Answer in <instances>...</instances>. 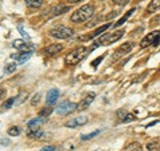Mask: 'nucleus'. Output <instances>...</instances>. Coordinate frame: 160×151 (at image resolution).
I'll return each mask as SVG.
<instances>
[{
	"label": "nucleus",
	"instance_id": "nucleus-21",
	"mask_svg": "<svg viewBox=\"0 0 160 151\" xmlns=\"http://www.w3.org/2000/svg\"><path fill=\"white\" fill-rule=\"evenodd\" d=\"M53 111V108L52 107H46V108H43L42 111H40V117H44V118H48L49 115H51V112Z\"/></svg>",
	"mask_w": 160,
	"mask_h": 151
},
{
	"label": "nucleus",
	"instance_id": "nucleus-30",
	"mask_svg": "<svg viewBox=\"0 0 160 151\" xmlns=\"http://www.w3.org/2000/svg\"><path fill=\"white\" fill-rule=\"evenodd\" d=\"M19 31L22 32V35H23L24 38H26V39H28V34H27V32H24V29H23V26H19Z\"/></svg>",
	"mask_w": 160,
	"mask_h": 151
},
{
	"label": "nucleus",
	"instance_id": "nucleus-32",
	"mask_svg": "<svg viewBox=\"0 0 160 151\" xmlns=\"http://www.w3.org/2000/svg\"><path fill=\"white\" fill-rule=\"evenodd\" d=\"M112 2H113L115 4H126L128 0H112Z\"/></svg>",
	"mask_w": 160,
	"mask_h": 151
},
{
	"label": "nucleus",
	"instance_id": "nucleus-5",
	"mask_svg": "<svg viewBox=\"0 0 160 151\" xmlns=\"http://www.w3.org/2000/svg\"><path fill=\"white\" fill-rule=\"evenodd\" d=\"M160 40V31H152L147 34L146 36L142 39V42H140V47L142 48H147L149 46H156Z\"/></svg>",
	"mask_w": 160,
	"mask_h": 151
},
{
	"label": "nucleus",
	"instance_id": "nucleus-9",
	"mask_svg": "<svg viewBox=\"0 0 160 151\" xmlns=\"http://www.w3.org/2000/svg\"><path fill=\"white\" fill-rule=\"evenodd\" d=\"M12 46H13V48H16L22 52L33 51V48H35L31 43H27V42H24V40H15V42L12 43Z\"/></svg>",
	"mask_w": 160,
	"mask_h": 151
},
{
	"label": "nucleus",
	"instance_id": "nucleus-11",
	"mask_svg": "<svg viewBox=\"0 0 160 151\" xmlns=\"http://www.w3.org/2000/svg\"><path fill=\"white\" fill-rule=\"evenodd\" d=\"M63 49V46L62 44H59V43H53L51 44V46H48L46 49H44V52H46L47 55H49V56H53V55H56L59 54L60 51Z\"/></svg>",
	"mask_w": 160,
	"mask_h": 151
},
{
	"label": "nucleus",
	"instance_id": "nucleus-19",
	"mask_svg": "<svg viewBox=\"0 0 160 151\" xmlns=\"http://www.w3.org/2000/svg\"><path fill=\"white\" fill-rule=\"evenodd\" d=\"M15 71H16V64H15V63L6 64V67H4V72H6V74H12Z\"/></svg>",
	"mask_w": 160,
	"mask_h": 151
},
{
	"label": "nucleus",
	"instance_id": "nucleus-14",
	"mask_svg": "<svg viewBox=\"0 0 160 151\" xmlns=\"http://www.w3.org/2000/svg\"><path fill=\"white\" fill-rule=\"evenodd\" d=\"M47 119L48 118H44V117H40V115H39V118H35L32 120H29V122L27 123V126H28V127H39L40 124L46 123Z\"/></svg>",
	"mask_w": 160,
	"mask_h": 151
},
{
	"label": "nucleus",
	"instance_id": "nucleus-36",
	"mask_svg": "<svg viewBox=\"0 0 160 151\" xmlns=\"http://www.w3.org/2000/svg\"><path fill=\"white\" fill-rule=\"evenodd\" d=\"M140 151H143V150H140Z\"/></svg>",
	"mask_w": 160,
	"mask_h": 151
},
{
	"label": "nucleus",
	"instance_id": "nucleus-29",
	"mask_svg": "<svg viewBox=\"0 0 160 151\" xmlns=\"http://www.w3.org/2000/svg\"><path fill=\"white\" fill-rule=\"evenodd\" d=\"M39 100H40V95H39V94H35L33 98H32V100H31V103H32V104H36Z\"/></svg>",
	"mask_w": 160,
	"mask_h": 151
},
{
	"label": "nucleus",
	"instance_id": "nucleus-12",
	"mask_svg": "<svg viewBox=\"0 0 160 151\" xmlns=\"http://www.w3.org/2000/svg\"><path fill=\"white\" fill-rule=\"evenodd\" d=\"M32 56V51H28V52H22V54H18V55H12L13 59H16V62L19 64H24L27 60Z\"/></svg>",
	"mask_w": 160,
	"mask_h": 151
},
{
	"label": "nucleus",
	"instance_id": "nucleus-10",
	"mask_svg": "<svg viewBox=\"0 0 160 151\" xmlns=\"http://www.w3.org/2000/svg\"><path fill=\"white\" fill-rule=\"evenodd\" d=\"M88 122V119L86 117H79V118H72L71 120H68L66 123V127H69V128H75L78 126H83Z\"/></svg>",
	"mask_w": 160,
	"mask_h": 151
},
{
	"label": "nucleus",
	"instance_id": "nucleus-15",
	"mask_svg": "<svg viewBox=\"0 0 160 151\" xmlns=\"http://www.w3.org/2000/svg\"><path fill=\"white\" fill-rule=\"evenodd\" d=\"M159 8H160V0H152V2L148 4V7H147V12L152 13L155 11H158Z\"/></svg>",
	"mask_w": 160,
	"mask_h": 151
},
{
	"label": "nucleus",
	"instance_id": "nucleus-3",
	"mask_svg": "<svg viewBox=\"0 0 160 151\" xmlns=\"http://www.w3.org/2000/svg\"><path fill=\"white\" fill-rule=\"evenodd\" d=\"M123 35H124L123 29H119V31H113V32H108V34H106V35H103V36L100 38L99 40H96V42H95V44L91 47V51H92V49H95L96 47H99V46H108V44H112V43H115V42H118L119 39L123 38Z\"/></svg>",
	"mask_w": 160,
	"mask_h": 151
},
{
	"label": "nucleus",
	"instance_id": "nucleus-17",
	"mask_svg": "<svg viewBox=\"0 0 160 151\" xmlns=\"http://www.w3.org/2000/svg\"><path fill=\"white\" fill-rule=\"evenodd\" d=\"M26 4L31 8H39V7H42L43 0H26Z\"/></svg>",
	"mask_w": 160,
	"mask_h": 151
},
{
	"label": "nucleus",
	"instance_id": "nucleus-28",
	"mask_svg": "<svg viewBox=\"0 0 160 151\" xmlns=\"http://www.w3.org/2000/svg\"><path fill=\"white\" fill-rule=\"evenodd\" d=\"M103 59H104V55H102V56H99L98 59H95V60H93V62L91 63V64H92V66H93V68H96V67H98V63H100V62H102V60H103Z\"/></svg>",
	"mask_w": 160,
	"mask_h": 151
},
{
	"label": "nucleus",
	"instance_id": "nucleus-20",
	"mask_svg": "<svg viewBox=\"0 0 160 151\" xmlns=\"http://www.w3.org/2000/svg\"><path fill=\"white\" fill-rule=\"evenodd\" d=\"M147 148L149 151H160V143L159 142H151L147 144Z\"/></svg>",
	"mask_w": 160,
	"mask_h": 151
},
{
	"label": "nucleus",
	"instance_id": "nucleus-34",
	"mask_svg": "<svg viewBox=\"0 0 160 151\" xmlns=\"http://www.w3.org/2000/svg\"><path fill=\"white\" fill-rule=\"evenodd\" d=\"M2 144L4 146V144H9V142H8V140H6V139H3L2 140Z\"/></svg>",
	"mask_w": 160,
	"mask_h": 151
},
{
	"label": "nucleus",
	"instance_id": "nucleus-7",
	"mask_svg": "<svg viewBox=\"0 0 160 151\" xmlns=\"http://www.w3.org/2000/svg\"><path fill=\"white\" fill-rule=\"evenodd\" d=\"M133 48V43L132 42H127V43H123V46H120L116 51L113 52V56L111 58L112 62H116L118 59H120L123 55H126L128 52H131V49Z\"/></svg>",
	"mask_w": 160,
	"mask_h": 151
},
{
	"label": "nucleus",
	"instance_id": "nucleus-33",
	"mask_svg": "<svg viewBox=\"0 0 160 151\" xmlns=\"http://www.w3.org/2000/svg\"><path fill=\"white\" fill-rule=\"evenodd\" d=\"M78 2H80V0H68L69 4H75V3H78Z\"/></svg>",
	"mask_w": 160,
	"mask_h": 151
},
{
	"label": "nucleus",
	"instance_id": "nucleus-16",
	"mask_svg": "<svg viewBox=\"0 0 160 151\" xmlns=\"http://www.w3.org/2000/svg\"><path fill=\"white\" fill-rule=\"evenodd\" d=\"M133 11H135V8L129 9V11H128L126 15H124V16H123L122 19H120L118 23H115V27H119V26H122V24H124V23H126V22H127V19H128V18H129V16H131V15L133 13Z\"/></svg>",
	"mask_w": 160,
	"mask_h": 151
},
{
	"label": "nucleus",
	"instance_id": "nucleus-4",
	"mask_svg": "<svg viewBox=\"0 0 160 151\" xmlns=\"http://www.w3.org/2000/svg\"><path fill=\"white\" fill-rule=\"evenodd\" d=\"M49 35H51L52 38H56V39H68L73 35V31L66 26H58L49 31Z\"/></svg>",
	"mask_w": 160,
	"mask_h": 151
},
{
	"label": "nucleus",
	"instance_id": "nucleus-22",
	"mask_svg": "<svg viewBox=\"0 0 160 151\" xmlns=\"http://www.w3.org/2000/svg\"><path fill=\"white\" fill-rule=\"evenodd\" d=\"M15 100H16V98H11V99H8L7 102H4V103H3V110L11 108V107H12V104L15 103Z\"/></svg>",
	"mask_w": 160,
	"mask_h": 151
},
{
	"label": "nucleus",
	"instance_id": "nucleus-8",
	"mask_svg": "<svg viewBox=\"0 0 160 151\" xmlns=\"http://www.w3.org/2000/svg\"><path fill=\"white\" fill-rule=\"evenodd\" d=\"M95 96H96V94H95V92L87 94L86 96H84L82 100H80V103L78 104V110H80V111H83V110H87V108L89 107V104L93 102Z\"/></svg>",
	"mask_w": 160,
	"mask_h": 151
},
{
	"label": "nucleus",
	"instance_id": "nucleus-1",
	"mask_svg": "<svg viewBox=\"0 0 160 151\" xmlns=\"http://www.w3.org/2000/svg\"><path fill=\"white\" fill-rule=\"evenodd\" d=\"M89 51H91V48H88V47H84V46L78 47L64 58V62H66V64H68V66H75V64H78L82 62V60L86 59Z\"/></svg>",
	"mask_w": 160,
	"mask_h": 151
},
{
	"label": "nucleus",
	"instance_id": "nucleus-2",
	"mask_svg": "<svg viewBox=\"0 0 160 151\" xmlns=\"http://www.w3.org/2000/svg\"><path fill=\"white\" fill-rule=\"evenodd\" d=\"M95 11V7L92 4H84L80 8H78L72 15H71V22L73 23H82L86 22L92 16V13Z\"/></svg>",
	"mask_w": 160,
	"mask_h": 151
},
{
	"label": "nucleus",
	"instance_id": "nucleus-25",
	"mask_svg": "<svg viewBox=\"0 0 160 151\" xmlns=\"http://www.w3.org/2000/svg\"><path fill=\"white\" fill-rule=\"evenodd\" d=\"M99 134H100V130H96V131H93V133H91V134L83 135L82 140H88V139H91V138H93V137H96V135H99Z\"/></svg>",
	"mask_w": 160,
	"mask_h": 151
},
{
	"label": "nucleus",
	"instance_id": "nucleus-13",
	"mask_svg": "<svg viewBox=\"0 0 160 151\" xmlns=\"http://www.w3.org/2000/svg\"><path fill=\"white\" fill-rule=\"evenodd\" d=\"M59 98V90L56 88H52V90H49L48 94H47V104H53L55 102L58 100Z\"/></svg>",
	"mask_w": 160,
	"mask_h": 151
},
{
	"label": "nucleus",
	"instance_id": "nucleus-23",
	"mask_svg": "<svg viewBox=\"0 0 160 151\" xmlns=\"http://www.w3.org/2000/svg\"><path fill=\"white\" fill-rule=\"evenodd\" d=\"M126 150H127V151H140V150H142V147H140L139 143H132V144L127 146Z\"/></svg>",
	"mask_w": 160,
	"mask_h": 151
},
{
	"label": "nucleus",
	"instance_id": "nucleus-31",
	"mask_svg": "<svg viewBox=\"0 0 160 151\" xmlns=\"http://www.w3.org/2000/svg\"><path fill=\"white\" fill-rule=\"evenodd\" d=\"M40 151H55V147H53V146H48V147H44Z\"/></svg>",
	"mask_w": 160,
	"mask_h": 151
},
{
	"label": "nucleus",
	"instance_id": "nucleus-24",
	"mask_svg": "<svg viewBox=\"0 0 160 151\" xmlns=\"http://www.w3.org/2000/svg\"><path fill=\"white\" fill-rule=\"evenodd\" d=\"M20 134V128L19 127H11L8 128V135H11V137H18Z\"/></svg>",
	"mask_w": 160,
	"mask_h": 151
},
{
	"label": "nucleus",
	"instance_id": "nucleus-18",
	"mask_svg": "<svg viewBox=\"0 0 160 151\" xmlns=\"http://www.w3.org/2000/svg\"><path fill=\"white\" fill-rule=\"evenodd\" d=\"M109 27H111V24H109V23H108V24H104V26H102L100 28H98V29H96V31H95V32H92V34H91V38L98 36V35H100L102 32H104V31H106L107 28H109Z\"/></svg>",
	"mask_w": 160,
	"mask_h": 151
},
{
	"label": "nucleus",
	"instance_id": "nucleus-27",
	"mask_svg": "<svg viewBox=\"0 0 160 151\" xmlns=\"http://www.w3.org/2000/svg\"><path fill=\"white\" fill-rule=\"evenodd\" d=\"M116 114H118V117H119L120 119H122V120H123L124 118H126V117H127V114H128V112L126 111V110H118V112H116Z\"/></svg>",
	"mask_w": 160,
	"mask_h": 151
},
{
	"label": "nucleus",
	"instance_id": "nucleus-35",
	"mask_svg": "<svg viewBox=\"0 0 160 151\" xmlns=\"http://www.w3.org/2000/svg\"><path fill=\"white\" fill-rule=\"evenodd\" d=\"M159 71H160V67H159Z\"/></svg>",
	"mask_w": 160,
	"mask_h": 151
},
{
	"label": "nucleus",
	"instance_id": "nucleus-26",
	"mask_svg": "<svg viewBox=\"0 0 160 151\" xmlns=\"http://www.w3.org/2000/svg\"><path fill=\"white\" fill-rule=\"evenodd\" d=\"M135 119H136V117H135L133 114H127V117L123 119V123H129V122H133Z\"/></svg>",
	"mask_w": 160,
	"mask_h": 151
},
{
	"label": "nucleus",
	"instance_id": "nucleus-6",
	"mask_svg": "<svg viewBox=\"0 0 160 151\" xmlns=\"http://www.w3.org/2000/svg\"><path fill=\"white\" fill-rule=\"evenodd\" d=\"M75 110H78V104L73 102H69V100H66V102L60 103L56 107V112L59 115H68L69 112H73Z\"/></svg>",
	"mask_w": 160,
	"mask_h": 151
}]
</instances>
